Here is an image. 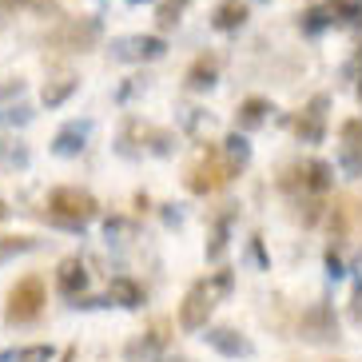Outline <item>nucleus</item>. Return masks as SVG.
Wrapping results in <instances>:
<instances>
[{"mask_svg":"<svg viewBox=\"0 0 362 362\" xmlns=\"http://www.w3.org/2000/svg\"><path fill=\"white\" fill-rule=\"evenodd\" d=\"M171 4H175V8H183V4H187V0H171Z\"/></svg>","mask_w":362,"mask_h":362,"instance_id":"c9c22d12","label":"nucleus"},{"mask_svg":"<svg viewBox=\"0 0 362 362\" xmlns=\"http://www.w3.org/2000/svg\"><path fill=\"white\" fill-rule=\"evenodd\" d=\"M342 148H362V124L358 119H346V124H342Z\"/></svg>","mask_w":362,"mask_h":362,"instance_id":"b1692460","label":"nucleus"},{"mask_svg":"<svg viewBox=\"0 0 362 362\" xmlns=\"http://www.w3.org/2000/svg\"><path fill=\"white\" fill-rule=\"evenodd\" d=\"M4 219H8V203L0 199V223H4Z\"/></svg>","mask_w":362,"mask_h":362,"instance_id":"473e14b6","label":"nucleus"},{"mask_svg":"<svg viewBox=\"0 0 362 362\" xmlns=\"http://www.w3.org/2000/svg\"><path fill=\"white\" fill-rule=\"evenodd\" d=\"M298 171H303V187L315 192V195H322L330 187V180H334V168H330L327 160H310L307 168H298Z\"/></svg>","mask_w":362,"mask_h":362,"instance_id":"ddd939ff","label":"nucleus"},{"mask_svg":"<svg viewBox=\"0 0 362 362\" xmlns=\"http://www.w3.org/2000/svg\"><path fill=\"white\" fill-rule=\"evenodd\" d=\"M76 358V346H68V351H64V358H60V362H72Z\"/></svg>","mask_w":362,"mask_h":362,"instance_id":"72a5a7b5","label":"nucleus"},{"mask_svg":"<svg viewBox=\"0 0 362 362\" xmlns=\"http://www.w3.org/2000/svg\"><path fill=\"white\" fill-rule=\"evenodd\" d=\"M28 119H33V112H28V107L24 104H16V107H4V112H0V124H28Z\"/></svg>","mask_w":362,"mask_h":362,"instance_id":"bb28decb","label":"nucleus"},{"mask_svg":"<svg viewBox=\"0 0 362 362\" xmlns=\"http://www.w3.org/2000/svg\"><path fill=\"white\" fill-rule=\"evenodd\" d=\"M243 21H247V4H239V0H227V4H219L215 8V28L219 33H235V28H243Z\"/></svg>","mask_w":362,"mask_h":362,"instance_id":"4468645a","label":"nucleus"},{"mask_svg":"<svg viewBox=\"0 0 362 362\" xmlns=\"http://www.w3.org/2000/svg\"><path fill=\"white\" fill-rule=\"evenodd\" d=\"M40 310H44V283L36 275H24L21 283L8 291L4 319H8V322H33Z\"/></svg>","mask_w":362,"mask_h":362,"instance_id":"f03ea898","label":"nucleus"},{"mask_svg":"<svg viewBox=\"0 0 362 362\" xmlns=\"http://www.w3.org/2000/svg\"><path fill=\"white\" fill-rule=\"evenodd\" d=\"M96 211H100V203L88 192H80V187H56L48 195V219L68 227V231H84L88 219H96Z\"/></svg>","mask_w":362,"mask_h":362,"instance_id":"f257e3e1","label":"nucleus"},{"mask_svg":"<svg viewBox=\"0 0 362 362\" xmlns=\"http://www.w3.org/2000/svg\"><path fill=\"white\" fill-rule=\"evenodd\" d=\"M215 310V295L207 291V283H195L180 303V330L195 334V330H207V319Z\"/></svg>","mask_w":362,"mask_h":362,"instance_id":"20e7f679","label":"nucleus"},{"mask_svg":"<svg viewBox=\"0 0 362 362\" xmlns=\"http://www.w3.org/2000/svg\"><path fill=\"white\" fill-rule=\"evenodd\" d=\"M76 88H80V84H76L72 76H64V80H56V84H44V96H40V100H44L48 107H60V104H64V100L76 92Z\"/></svg>","mask_w":362,"mask_h":362,"instance_id":"6ab92c4d","label":"nucleus"},{"mask_svg":"<svg viewBox=\"0 0 362 362\" xmlns=\"http://www.w3.org/2000/svg\"><path fill=\"white\" fill-rule=\"evenodd\" d=\"M52 346H44V342H36V346H24V351L12 354V362H52Z\"/></svg>","mask_w":362,"mask_h":362,"instance_id":"5701e85b","label":"nucleus"},{"mask_svg":"<svg viewBox=\"0 0 362 362\" xmlns=\"http://www.w3.org/2000/svg\"><path fill=\"white\" fill-rule=\"evenodd\" d=\"M351 315H354V322H362V283L354 287V307H351Z\"/></svg>","mask_w":362,"mask_h":362,"instance_id":"7c9ffc66","label":"nucleus"},{"mask_svg":"<svg viewBox=\"0 0 362 362\" xmlns=\"http://www.w3.org/2000/svg\"><path fill=\"white\" fill-rule=\"evenodd\" d=\"M187 84H192L195 92L211 88V84H215V60H207V56H203V60H195V68L187 72Z\"/></svg>","mask_w":362,"mask_h":362,"instance_id":"aec40b11","label":"nucleus"},{"mask_svg":"<svg viewBox=\"0 0 362 362\" xmlns=\"http://www.w3.org/2000/svg\"><path fill=\"white\" fill-rule=\"evenodd\" d=\"M132 4H139V0H132Z\"/></svg>","mask_w":362,"mask_h":362,"instance_id":"e433bc0d","label":"nucleus"},{"mask_svg":"<svg viewBox=\"0 0 362 362\" xmlns=\"http://www.w3.org/2000/svg\"><path fill=\"white\" fill-rule=\"evenodd\" d=\"M231 175H235V168L223 160V156H215V151H203L199 163L187 171V187H192L195 195H211V192H219V187H223Z\"/></svg>","mask_w":362,"mask_h":362,"instance_id":"7ed1b4c3","label":"nucleus"},{"mask_svg":"<svg viewBox=\"0 0 362 362\" xmlns=\"http://www.w3.org/2000/svg\"><path fill=\"white\" fill-rule=\"evenodd\" d=\"M0 160H4V163H16V168H24V163H28V151H24V148H8V144H0Z\"/></svg>","mask_w":362,"mask_h":362,"instance_id":"cd10ccee","label":"nucleus"},{"mask_svg":"<svg viewBox=\"0 0 362 362\" xmlns=\"http://www.w3.org/2000/svg\"><path fill=\"white\" fill-rule=\"evenodd\" d=\"M151 362H192L187 354H160V358H151Z\"/></svg>","mask_w":362,"mask_h":362,"instance_id":"2f4dec72","label":"nucleus"},{"mask_svg":"<svg viewBox=\"0 0 362 362\" xmlns=\"http://www.w3.org/2000/svg\"><path fill=\"white\" fill-rule=\"evenodd\" d=\"M295 136L303 139V144H322V136H327V128H322L319 116H303L295 124Z\"/></svg>","mask_w":362,"mask_h":362,"instance_id":"412c9836","label":"nucleus"},{"mask_svg":"<svg viewBox=\"0 0 362 362\" xmlns=\"http://www.w3.org/2000/svg\"><path fill=\"white\" fill-rule=\"evenodd\" d=\"M339 163L351 171V175H362V148H342Z\"/></svg>","mask_w":362,"mask_h":362,"instance_id":"393cba45","label":"nucleus"},{"mask_svg":"<svg viewBox=\"0 0 362 362\" xmlns=\"http://www.w3.org/2000/svg\"><path fill=\"white\" fill-rule=\"evenodd\" d=\"M207 342H211L219 354H227V358H251V354H255L251 339H243L235 327H211L207 330Z\"/></svg>","mask_w":362,"mask_h":362,"instance_id":"6e6552de","label":"nucleus"},{"mask_svg":"<svg viewBox=\"0 0 362 362\" xmlns=\"http://www.w3.org/2000/svg\"><path fill=\"white\" fill-rule=\"evenodd\" d=\"M163 346H168V322H151L144 334H136V339L124 346V358L128 362H151V358H160Z\"/></svg>","mask_w":362,"mask_h":362,"instance_id":"39448f33","label":"nucleus"},{"mask_svg":"<svg viewBox=\"0 0 362 362\" xmlns=\"http://www.w3.org/2000/svg\"><path fill=\"white\" fill-rule=\"evenodd\" d=\"M327 24H330L327 8H310V12H307V21H303V28H307V33L315 36V33H322V28H327Z\"/></svg>","mask_w":362,"mask_h":362,"instance_id":"a878e982","label":"nucleus"},{"mask_svg":"<svg viewBox=\"0 0 362 362\" xmlns=\"http://www.w3.org/2000/svg\"><path fill=\"white\" fill-rule=\"evenodd\" d=\"M322 8H327L330 21L354 24V21H358V12H362V4H351V0H330V4H322Z\"/></svg>","mask_w":362,"mask_h":362,"instance_id":"4be33fe9","label":"nucleus"},{"mask_svg":"<svg viewBox=\"0 0 362 362\" xmlns=\"http://www.w3.org/2000/svg\"><path fill=\"white\" fill-rule=\"evenodd\" d=\"M107 303H116L124 310H136V307H144V287L128 275H116L107 283Z\"/></svg>","mask_w":362,"mask_h":362,"instance_id":"9b49d317","label":"nucleus"},{"mask_svg":"<svg viewBox=\"0 0 362 362\" xmlns=\"http://www.w3.org/2000/svg\"><path fill=\"white\" fill-rule=\"evenodd\" d=\"M223 160L231 163L235 171L251 163V144H247V136H243V132H231V136L223 139Z\"/></svg>","mask_w":362,"mask_h":362,"instance_id":"2eb2a0df","label":"nucleus"},{"mask_svg":"<svg viewBox=\"0 0 362 362\" xmlns=\"http://www.w3.org/2000/svg\"><path fill=\"white\" fill-rule=\"evenodd\" d=\"M298 330H303V339L310 342H330L339 339V322H334V315H330V307H310L307 315H303V322H298Z\"/></svg>","mask_w":362,"mask_h":362,"instance_id":"0eeeda50","label":"nucleus"},{"mask_svg":"<svg viewBox=\"0 0 362 362\" xmlns=\"http://www.w3.org/2000/svg\"><path fill=\"white\" fill-rule=\"evenodd\" d=\"M327 271H330V279H339V275H342V259L334 255V251L327 255Z\"/></svg>","mask_w":362,"mask_h":362,"instance_id":"c756f323","label":"nucleus"},{"mask_svg":"<svg viewBox=\"0 0 362 362\" xmlns=\"http://www.w3.org/2000/svg\"><path fill=\"white\" fill-rule=\"evenodd\" d=\"M96 36H100V24L96 21H84V24H72V28L64 33V40L72 44V48H80V52H84L88 44H96Z\"/></svg>","mask_w":362,"mask_h":362,"instance_id":"a211bd4d","label":"nucleus"},{"mask_svg":"<svg viewBox=\"0 0 362 362\" xmlns=\"http://www.w3.org/2000/svg\"><path fill=\"white\" fill-rule=\"evenodd\" d=\"M163 52H168V44L160 36H124V40L112 44L116 60H160Z\"/></svg>","mask_w":362,"mask_h":362,"instance_id":"423d86ee","label":"nucleus"},{"mask_svg":"<svg viewBox=\"0 0 362 362\" xmlns=\"http://www.w3.org/2000/svg\"><path fill=\"white\" fill-rule=\"evenodd\" d=\"M36 239L33 235H0V267L8 263V259L24 255V251H33Z\"/></svg>","mask_w":362,"mask_h":362,"instance_id":"dca6fc26","label":"nucleus"},{"mask_svg":"<svg viewBox=\"0 0 362 362\" xmlns=\"http://www.w3.org/2000/svg\"><path fill=\"white\" fill-rule=\"evenodd\" d=\"M227 235H231V215H223V219H215L211 243H207V259H211V263H219V259L227 255Z\"/></svg>","mask_w":362,"mask_h":362,"instance_id":"f3484780","label":"nucleus"},{"mask_svg":"<svg viewBox=\"0 0 362 362\" xmlns=\"http://www.w3.org/2000/svg\"><path fill=\"white\" fill-rule=\"evenodd\" d=\"M267 112H271V104H267V100H259V96H251V100H243V104H239L235 124H239V132H255V128H263Z\"/></svg>","mask_w":362,"mask_h":362,"instance_id":"f8f14e48","label":"nucleus"},{"mask_svg":"<svg viewBox=\"0 0 362 362\" xmlns=\"http://www.w3.org/2000/svg\"><path fill=\"white\" fill-rule=\"evenodd\" d=\"M88 136H92V124L72 119V124H64V128L56 132L52 151H56V156H64V160H72V156H80V151L88 148Z\"/></svg>","mask_w":362,"mask_h":362,"instance_id":"1a4fd4ad","label":"nucleus"},{"mask_svg":"<svg viewBox=\"0 0 362 362\" xmlns=\"http://www.w3.org/2000/svg\"><path fill=\"white\" fill-rule=\"evenodd\" d=\"M0 362H12V351H0Z\"/></svg>","mask_w":362,"mask_h":362,"instance_id":"f704fd0d","label":"nucleus"},{"mask_svg":"<svg viewBox=\"0 0 362 362\" xmlns=\"http://www.w3.org/2000/svg\"><path fill=\"white\" fill-rule=\"evenodd\" d=\"M171 24H180V8H175V4H163L160 8V28H171Z\"/></svg>","mask_w":362,"mask_h":362,"instance_id":"c85d7f7f","label":"nucleus"},{"mask_svg":"<svg viewBox=\"0 0 362 362\" xmlns=\"http://www.w3.org/2000/svg\"><path fill=\"white\" fill-rule=\"evenodd\" d=\"M56 287L64 291L68 298H80L84 295V287H88V267L80 263V259H64V263L56 267Z\"/></svg>","mask_w":362,"mask_h":362,"instance_id":"9d476101","label":"nucleus"}]
</instances>
